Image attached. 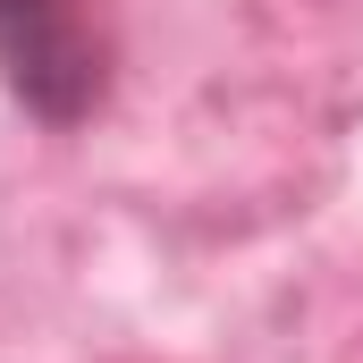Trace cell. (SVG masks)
Instances as JSON below:
<instances>
[{
	"label": "cell",
	"instance_id": "1",
	"mask_svg": "<svg viewBox=\"0 0 363 363\" xmlns=\"http://www.w3.org/2000/svg\"><path fill=\"white\" fill-rule=\"evenodd\" d=\"M0 93L51 135L110 101V34L85 0H0Z\"/></svg>",
	"mask_w": 363,
	"mask_h": 363
}]
</instances>
